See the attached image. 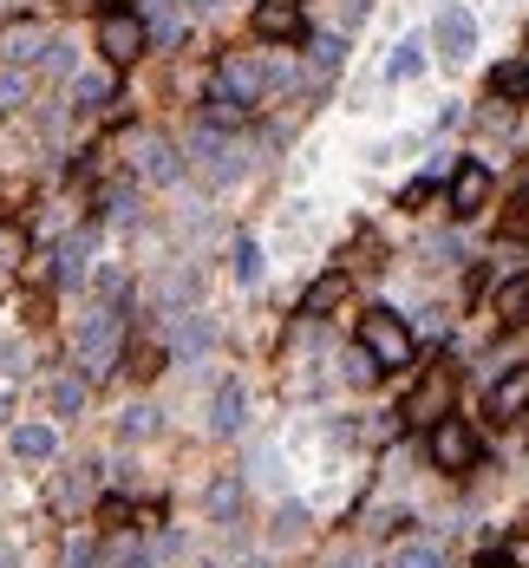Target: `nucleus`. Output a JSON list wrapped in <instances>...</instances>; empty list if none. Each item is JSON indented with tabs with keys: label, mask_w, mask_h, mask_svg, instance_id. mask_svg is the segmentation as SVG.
I'll return each instance as SVG.
<instances>
[{
	"label": "nucleus",
	"mask_w": 529,
	"mask_h": 568,
	"mask_svg": "<svg viewBox=\"0 0 529 568\" xmlns=\"http://www.w3.org/2000/svg\"><path fill=\"white\" fill-rule=\"evenodd\" d=\"M242 568H275V563H268V556H249V563H242Z\"/></svg>",
	"instance_id": "nucleus-37"
},
{
	"label": "nucleus",
	"mask_w": 529,
	"mask_h": 568,
	"mask_svg": "<svg viewBox=\"0 0 529 568\" xmlns=\"http://www.w3.org/2000/svg\"><path fill=\"white\" fill-rule=\"evenodd\" d=\"M524 412H529V366H510V373L491 386V419L510 425V419H524Z\"/></svg>",
	"instance_id": "nucleus-9"
},
{
	"label": "nucleus",
	"mask_w": 529,
	"mask_h": 568,
	"mask_svg": "<svg viewBox=\"0 0 529 568\" xmlns=\"http://www.w3.org/2000/svg\"><path fill=\"white\" fill-rule=\"evenodd\" d=\"M98 294H105V307H118V294H124V268H105V275H98Z\"/></svg>",
	"instance_id": "nucleus-31"
},
{
	"label": "nucleus",
	"mask_w": 529,
	"mask_h": 568,
	"mask_svg": "<svg viewBox=\"0 0 529 568\" xmlns=\"http://www.w3.org/2000/svg\"><path fill=\"white\" fill-rule=\"evenodd\" d=\"M340 59H347V39H334V33H327V39L314 46V65H321V72H334Z\"/></svg>",
	"instance_id": "nucleus-29"
},
{
	"label": "nucleus",
	"mask_w": 529,
	"mask_h": 568,
	"mask_svg": "<svg viewBox=\"0 0 529 568\" xmlns=\"http://www.w3.org/2000/svg\"><path fill=\"white\" fill-rule=\"evenodd\" d=\"M425 445H432V464H438V471H471V464H478V432H471L465 419H438Z\"/></svg>",
	"instance_id": "nucleus-5"
},
{
	"label": "nucleus",
	"mask_w": 529,
	"mask_h": 568,
	"mask_svg": "<svg viewBox=\"0 0 529 568\" xmlns=\"http://www.w3.org/2000/svg\"><path fill=\"white\" fill-rule=\"evenodd\" d=\"M491 92L524 105V98H529V59H510V65H497V72H491Z\"/></svg>",
	"instance_id": "nucleus-19"
},
{
	"label": "nucleus",
	"mask_w": 529,
	"mask_h": 568,
	"mask_svg": "<svg viewBox=\"0 0 529 568\" xmlns=\"http://www.w3.org/2000/svg\"><path fill=\"white\" fill-rule=\"evenodd\" d=\"M347 301V275H321L308 294H301V321H321L327 307H340Z\"/></svg>",
	"instance_id": "nucleus-16"
},
{
	"label": "nucleus",
	"mask_w": 529,
	"mask_h": 568,
	"mask_svg": "<svg viewBox=\"0 0 529 568\" xmlns=\"http://www.w3.org/2000/svg\"><path fill=\"white\" fill-rule=\"evenodd\" d=\"M85 497H92V471H85V464H79L72 478H59V484H52V504H59V510H72V504H85Z\"/></svg>",
	"instance_id": "nucleus-22"
},
{
	"label": "nucleus",
	"mask_w": 529,
	"mask_h": 568,
	"mask_svg": "<svg viewBox=\"0 0 529 568\" xmlns=\"http://www.w3.org/2000/svg\"><path fill=\"white\" fill-rule=\"evenodd\" d=\"M491 203V170L484 164H458V177H452V216H478Z\"/></svg>",
	"instance_id": "nucleus-8"
},
{
	"label": "nucleus",
	"mask_w": 529,
	"mask_h": 568,
	"mask_svg": "<svg viewBox=\"0 0 529 568\" xmlns=\"http://www.w3.org/2000/svg\"><path fill=\"white\" fill-rule=\"evenodd\" d=\"M13 262H26V229L0 222V268H13Z\"/></svg>",
	"instance_id": "nucleus-27"
},
{
	"label": "nucleus",
	"mask_w": 529,
	"mask_h": 568,
	"mask_svg": "<svg viewBox=\"0 0 529 568\" xmlns=\"http://www.w3.org/2000/svg\"><path fill=\"white\" fill-rule=\"evenodd\" d=\"M497 314H504V321H529V281H524V275H517V281H504Z\"/></svg>",
	"instance_id": "nucleus-25"
},
{
	"label": "nucleus",
	"mask_w": 529,
	"mask_h": 568,
	"mask_svg": "<svg viewBox=\"0 0 529 568\" xmlns=\"http://www.w3.org/2000/svg\"><path fill=\"white\" fill-rule=\"evenodd\" d=\"M399 419H406V425H425V432H432L438 419H452V373H445V366H432V373L412 386V399H406V412H399Z\"/></svg>",
	"instance_id": "nucleus-4"
},
{
	"label": "nucleus",
	"mask_w": 529,
	"mask_h": 568,
	"mask_svg": "<svg viewBox=\"0 0 529 568\" xmlns=\"http://www.w3.org/2000/svg\"><path fill=\"white\" fill-rule=\"evenodd\" d=\"M72 98L92 111V105H111V78L105 72H85V78H72Z\"/></svg>",
	"instance_id": "nucleus-24"
},
{
	"label": "nucleus",
	"mask_w": 529,
	"mask_h": 568,
	"mask_svg": "<svg viewBox=\"0 0 529 568\" xmlns=\"http://www.w3.org/2000/svg\"><path fill=\"white\" fill-rule=\"evenodd\" d=\"M334 568H366V556H360V549H347V556H334Z\"/></svg>",
	"instance_id": "nucleus-36"
},
{
	"label": "nucleus",
	"mask_w": 529,
	"mask_h": 568,
	"mask_svg": "<svg viewBox=\"0 0 529 568\" xmlns=\"http://www.w3.org/2000/svg\"><path fill=\"white\" fill-rule=\"evenodd\" d=\"M151 432H157V412H151V406H124V419H118V438H124V445H144Z\"/></svg>",
	"instance_id": "nucleus-20"
},
{
	"label": "nucleus",
	"mask_w": 529,
	"mask_h": 568,
	"mask_svg": "<svg viewBox=\"0 0 529 568\" xmlns=\"http://www.w3.org/2000/svg\"><path fill=\"white\" fill-rule=\"evenodd\" d=\"M52 412H59V419H79V412H85V379H79V373L52 386Z\"/></svg>",
	"instance_id": "nucleus-21"
},
{
	"label": "nucleus",
	"mask_w": 529,
	"mask_h": 568,
	"mask_svg": "<svg viewBox=\"0 0 529 568\" xmlns=\"http://www.w3.org/2000/svg\"><path fill=\"white\" fill-rule=\"evenodd\" d=\"M26 98V78L20 72H0V105H20Z\"/></svg>",
	"instance_id": "nucleus-33"
},
{
	"label": "nucleus",
	"mask_w": 529,
	"mask_h": 568,
	"mask_svg": "<svg viewBox=\"0 0 529 568\" xmlns=\"http://www.w3.org/2000/svg\"><path fill=\"white\" fill-rule=\"evenodd\" d=\"M419 72H425V39H399L393 59H386V85H406V78H419Z\"/></svg>",
	"instance_id": "nucleus-17"
},
{
	"label": "nucleus",
	"mask_w": 529,
	"mask_h": 568,
	"mask_svg": "<svg viewBox=\"0 0 529 568\" xmlns=\"http://www.w3.org/2000/svg\"><path fill=\"white\" fill-rule=\"evenodd\" d=\"M52 451H59L52 425H13V458H20V464H46Z\"/></svg>",
	"instance_id": "nucleus-14"
},
{
	"label": "nucleus",
	"mask_w": 529,
	"mask_h": 568,
	"mask_svg": "<svg viewBox=\"0 0 529 568\" xmlns=\"http://www.w3.org/2000/svg\"><path fill=\"white\" fill-rule=\"evenodd\" d=\"M46 65H52V72H72V46H65V39H52V46H46Z\"/></svg>",
	"instance_id": "nucleus-35"
},
{
	"label": "nucleus",
	"mask_w": 529,
	"mask_h": 568,
	"mask_svg": "<svg viewBox=\"0 0 529 568\" xmlns=\"http://www.w3.org/2000/svg\"><path fill=\"white\" fill-rule=\"evenodd\" d=\"M242 412H249V392H242L236 379H223V386H216V399H209V425L229 438V432H242V425H249Z\"/></svg>",
	"instance_id": "nucleus-11"
},
{
	"label": "nucleus",
	"mask_w": 529,
	"mask_h": 568,
	"mask_svg": "<svg viewBox=\"0 0 529 568\" xmlns=\"http://www.w3.org/2000/svg\"><path fill=\"white\" fill-rule=\"evenodd\" d=\"M92 242H98L92 229H79V235L59 242V281H85L92 275Z\"/></svg>",
	"instance_id": "nucleus-12"
},
{
	"label": "nucleus",
	"mask_w": 529,
	"mask_h": 568,
	"mask_svg": "<svg viewBox=\"0 0 529 568\" xmlns=\"http://www.w3.org/2000/svg\"><path fill=\"white\" fill-rule=\"evenodd\" d=\"M262 85H268V72L249 59V52H229L223 65H216V98H236V105H255L262 98Z\"/></svg>",
	"instance_id": "nucleus-6"
},
{
	"label": "nucleus",
	"mask_w": 529,
	"mask_h": 568,
	"mask_svg": "<svg viewBox=\"0 0 529 568\" xmlns=\"http://www.w3.org/2000/svg\"><path fill=\"white\" fill-rule=\"evenodd\" d=\"M255 33L262 39H294L301 33V0H255Z\"/></svg>",
	"instance_id": "nucleus-10"
},
{
	"label": "nucleus",
	"mask_w": 529,
	"mask_h": 568,
	"mask_svg": "<svg viewBox=\"0 0 529 568\" xmlns=\"http://www.w3.org/2000/svg\"><path fill=\"white\" fill-rule=\"evenodd\" d=\"M432 46L458 65V59H471V46H478V20L465 13V7H445L438 13V26H432Z\"/></svg>",
	"instance_id": "nucleus-7"
},
{
	"label": "nucleus",
	"mask_w": 529,
	"mask_h": 568,
	"mask_svg": "<svg viewBox=\"0 0 529 568\" xmlns=\"http://www.w3.org/2000/svg\"><path fill=\"white\" fill-rule=\"evenodd\" d=\"M393 568H445V549L438 543H406V549H393Z\"/></svg>",
	"instance_id": "nucleus-23"
},
{
	"label": "nucleus",
	"mask_w": 529,
	"mask_h": 568,
	"mask_svg": "<svg viewBox=\"0 0 529 568\" xmlns=\"http://www.w3.org/2000/svg\"><path fill=\"white\" fill-rule=\"evenodd\" d=\"M360 347H366L380 366H412V327H406L399 314H386V307L360 321Z\"/></svg>",
	"instance_id": "nucleus-1"
},
{
	"label": "nucleus",
	"mask_w": 529,
	"mask_h": 568,
	"mask_svg": "<svg viewBox=\"0 0 529 568\" xmlns=\"http://www.w3.org/2000/svg\"><path fill=\"white\" fill-rule=\"evenodd\" d=\"M301 523H308V510H301V504H281V517H275V530H281V536H301Z\"/></svg>",
	"instance_id": "nucleus-32"
},
{
	"label": "nucleus",
	"mask_w": 529,
	"mask_h": 568,
	"mask_svg": "<svg viewBox=\"0 0 529 568\" xmlns=\"http://www.w3.org/2000/svg\"><path fill=\"white\" fill-rule=\"evenodd\" d=\"M236 510H242V484H236V471H223L209 484V523H236Z\"/></svg>",
	"instance_id": "nucleus-18"
},
{
	"label": "nucleus",
	"mask_w": 529,
	"mask_h": 568,
	"mask_svg": "<svg viewBox=\"0 0 529 568\" xmlns=\"http://www.w3.org/2000/svg\"><path fill=\"white\" fill-rule=\"evenodd\" d=\"M65 568H98V549H92V543H72V549H65Z\"/></svg>",
	"instance_id": "nucleus-34"
},
{
	"label": "nucleus",
	"mask_w": 529,
	"mask_h": 568,
	"mask_svg": "<svg viewBox=\"0 0 529 568\" xmlns=\"http://www.w3.org/2000/svg\"><path fill=\"white\" fill-rule=\"evenodd\" d=\"M105 216H111V222H131V216H137V196H131V190H111V196H105Z\"/></svg>",
	"instance_id": "nucleus-30"
},
{
	"label": "nucleus",
	"mask_w": 529,
	"mask_h": 568,
	"mask_svg": "<svg viewBox=\"0 0 529 568\" xmlns=\"http://www.w3.org/2000/svg\"><path fill=\"white\" fill-rule=\"evenodd\" d=\"M118 347H124V321H118V307H98L85 321V334H79V366L85 373H111L118 366Z\"/></svg>",
	"instance_id": "nucleus-2"
},
{
	"label": "nucleus",
	"mask_w": 529,
	"mask_h": 568,
	"mask_svg": "<svg viewBox=\"0 0 529 568\" xmlns=\"http://www.w3.org/2000/svg\"><path fill=\"white\" fill-rule=\"evenodd\" d=\"M137 170H144L151 183H170V177H177V150H170L164 137H137Z\"/></svg>",
	"instance_id": "nucleus-15"
},
{
	"label": "nucleus",
	"mask_w": 529,
	"mask_h": 568,
	"mask_svg": "<svg viewBox=\"0 0 529 568\" xmlns=\"http://www.w3.org/2000/svg\"><path fill=\"white\" fill-rule=\"evenodd\" d=\"M0 568H13V556H7V549H0Z\"/></svg>",
	"instance_id": "nucleus-38"
},
{
	"label": "nucleus",
	"mask_w": 529,
	"mask_h": 568,
	"mask_svg": "<svg viewBox=\"0 0 529 568\" xmlns=\"http://www.w3.org/2000/svg\"><path fill=\"white\" fill-rule=\"evenodd\" d=\"M39 46H46V39H39L33 26H13V33H7V59H13V65H26V59H39Z\"/></svg>",
	"instance_id": "nucleus-26"
},
{
	"label": "nucleus",
	"mask_w": 529,
	"mask_h": 568,
	"mask_svg": "<svg viewBox=\"0 0 529 568\" xmlns=\"http://www.w3.org/2000/svg\"><path fill=\"white\" fill-rule=\"evenodd\" d=\"M209 347H216V321H209V314H183V334H177V353H183V366H196Z\"/></svg>",
	"instance_id": "nucleus-13"
},
{
	"label": "nucleus",
	"mask_w": 529,
	"mask_h": 568,
	"mask_svg": "<svg viewBox=\"0 0 529 568\" xmlns=\"http://www.w3.org/2000/svg\"><path fill=\"white\" fill-rule=\"evenodd\" d=\"M144 20L137 13H124V7H111L105 20H98V52H105V65H131L137 52H144Z\"/></svg>",
	"instance_id": "nucleus-3"
},
{
	"label": "nucleus",
	"mask_w": 529,
	"mask_h": 568,
	"mask_svg": "<svg viewBox=\"0 0 529 568\" xmlns=\"http://www.w3.org/2000/svg\"><path fill=\"white\" fill-rule=\"evenodd\" d=\"M236 281H249V288L262 281V249L255 242H236Z\"/></svg>",
	"instance_id": "nucleus-28"
}]
</instances>
